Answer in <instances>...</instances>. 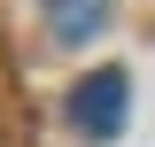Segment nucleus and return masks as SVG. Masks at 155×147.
Returning a JSON list of instances; mask_svg holds the SVG:
<instances>
[{
	"label": "nucleus",
	"mask_w": 155,
	"mask_h": 147,
	"mask_svg": "<svg viewBox=\"0 0 155 147\" xmlns=\"http://www.w3.org/2000/svg\"><path fill=\"white\" fill-rule=\"evenodd\" d=\"M101 23H109V0H47V31H54L62 47H78V39H93Z\"/></svg>",
	"instance_id": "obj_2"
},
{
	"label": "nucleus",
	"mask_w": 155,
	"mask_h": 147,
	"mask_svg": "<svg viewBox=\"0 0 155 147\" xmlns=\"http://www.w3.org/2000/svg\"><path fill=\"white\" fill-rule=\"evenodd\" d=\"M124 116H132V77L124 70H93V77L70 85V124L85 132V139H116Z\"/></svg>",
	"instance_id": "obj_1"
}]
</instances>
